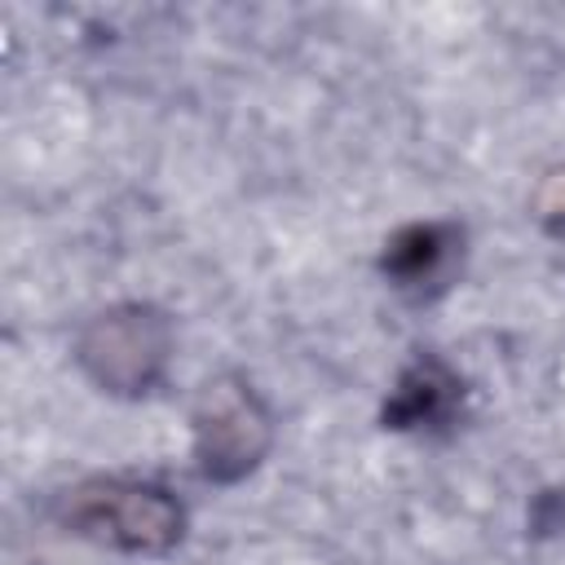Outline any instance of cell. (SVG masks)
Returning a JSON list of instances; mask_svg holds the SVG:
<instances>
[{"label": "cell", "instance_id": "cell-1", "mask_svg": "<svg viewBox=\"0 0 565 565\" xmlns=\"http://www.w3.org/2000/svg\"><path fill=\"white\" fill-rule=\"evenodd\" d=\"M57 521L115 552H168L185 530V508L154 481L93 477L62 490Z\"/></svg>", "mask_w": 565, "mask_h": 565}, {"label": "cell", "instance_id": "cell-2", "mask_svg": "<svg viewBox=\"0 0 565 565\" xmlns=\"http://www.w3.org/2000/svg\"><path fill=\"white\" fill-rule=\"evenodd\" d=\"M172 353V327L154 305H110L79 331L75 358L106 393L137 397L159 384Z\"/></svg>", "mask_w": 565, "mask_h": 565}, {"label": "cell", "instance_id": "cell-3", "mask_svg": "<svg viewBox=\"0 0 565 565\" xmlns=\"http://www.w3.org/2000/svg\"><path fill=\"white\" fill-rule=\"evenodd\" d=\"M269 450V411L252 384L225 375L212 380L194 411V459L207 481L247 477Z\"/></svg>", "mask_w": 565, "mask_h": 565}, {"label": "cell", "instance_id": "cell-4", "mask_svg": "<svg viewBox=\"0 0 565 565\" xmlns=\"http://www.w3.org/2000/svg\"><path fill=\"white\" fill-rule=\"evenodd\" d=\"M459 260H463V230L455 221H415L384 243L380 269L397 291L428 300L450 287Z\"/></svg>", "mask_w": 565, "mask_h": 565}, {"label": "cell", "instance_id": "cell-5", "mask_svg": "<svg viewBox=\"0 0 565 565\" xmlns=\"http://www.w3.org/2000/svg\"><path fill=\"white\" fill-rule=\"evenodd\" d=\"M459 397H463L459 375L437 358H419L397 375V384L384 402V428H397V433L446 428L459 411Z\"/></svg>", "mask_w": 565, "mask_h": 565}]
</instances>
